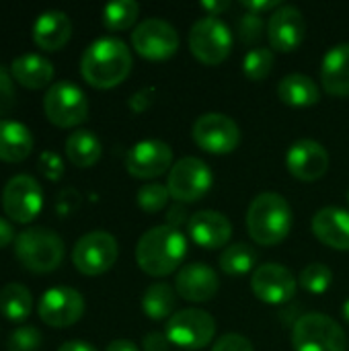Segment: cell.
Here are the masks:
<instances>
[{
    "label": "cell",
    "mask_w": 349,
    "mask_h": 351,
    "mask_svg": "<svg viewBox=\"0 0 349 351\" xmlns=\"http://www.w3.org/2000/svg\"><path fill=\"white\" fill-rule=\"evenodd\" d=\"M167 224L179 230L185 224V210L181 206H173L167 214Z\"/></svg>",
    "instance_id": "45"
},
{
    "label": "cell",
    "mask_w": 349,
    "mask_h": 351,
    "mask_svg": "<svg viewBox=\"0 0 349 351\" xmlns=\"http://www.w3.org/2000/svg\"><path fill=\"white\" fill-rule=\"evenodd\" d=\"M101 152H103L101 140L91 130H76L66 140L68 160L80 169L97 165V160L101 158Z\"/></svg>",
    "instance_id": "27"
},
{
    "label": "cell",
    "mask_w": 349,
    "mask_h": 351,
    "mask_svg": "<svg viewBox=\"0 0 349 351\" xmlns=\"http://www.w3.org/2000/svg\"><path fill=\"white\" fill-rule=\"evenodd\" d=\"M2 208L6 216L19 224L33 222L43 208V189L31 175H14L2 191Z\"/></svg>",
    "instance_id": "11"
},
{
    "label": "cell",
    "mask_w": 349,
    "mask_h": 351,
    "mask_svg": "<svg viewBox=\"0 0 349 351\" xmlns=\"http://www.w3.org/2000/svg\"><path fill=\"white\" fill-rule=\"evenodd\" d=\"M239 33L245 43H255L263 37V19L257 12H247L239 21Z\"/></svg>",
    "instance_id": "36"
},
{
    "label": "cell",
    "mask_w": 349,
    "mask_h": 351,
    "mask_svg": "<svg viewBox=\"0 0 349 351\" xmlns=\"http://www.w3.org/2000/svg\"><path fill=\"white\" fill-rule=\"evenodd\" d=\"M31 308H33V298L27 286L12 282L0 290V313L4 319L21 323L31 315Z\"/></svg>",
    "instance_id": "29"
},
{
    "label": "cell",
    "mask_w": 349,
    "mask_h": 351,
    "mask_svg": "<svg viewBox=\"0 0 349 351\" xmlns=\"http://www.w3.org/2000/svg\"><path fill=\"white\" fill-rule=\"evenodd\" d=\"M39 319L53 329H64L80 321L84 315V298L68 286L49 288L37 302Z\"/></svg>",
    "instance_id": "14"
},
{
    "label": "cell",
    "mask_w": 349,
    "mask_h": 351,
    "mask_svg": "<svg viewBox=\"0 0 349 351\" xmlns=\"http://www.w3.org/2000/svg\"><path fill=\"white\" fill-rule=\"evenodd\" d=\"M187 255V241L181 230L163 224L146 230L136 247V261L140 269L152 278L173 274Z\"/></svg>",
    "instance_id": "2"
},
{
    "label": "cell",
    "mask_w": 349,
    "mask_h": 351,
    "mask_svg": "<svg viewBox=\"0 0 349 351\" xmlns=\"http://www.w3.org/2000/svg\"><path fill=\"white\" fill-rule=\"evenodd\" d=\"M136 199H138V206L144 212L156 214V212L167 208V204L171 199V193H169V187L163 185V183H146V185L140 187Z\"/></svg>",
    "instance_id": "34"
},
{
    "label": "cell",
    "mask_w": 349,
    "mask_h": 351,
    "mask_svg": "<svg viewBox=\"0 0 349 351\" xmlns=\"http://www.w3.org/2000/svg\"><path fill=\"white\" fill-rule=\"evenodd\" d=\"M274 64H276V58H274V51L272 49H267V47H255V49H251L245 56V60H243V72L251 80H263V78L269 76Z\"/></svg>",
    "instance_id": "32"
},
{
    "label": "cell",
    "mask_w": 349,
    "mask_h": 351,
    "mask_svg": "<svg viewBox=\"0 0 349 351\" xmlns=\"http://www.w3.org/2000/svg\"><path fill=\"white\" fill-rule=\"evenodd\" d=\"M251 290L265 304H284L296 294V278L280 263H263L251 276Z\"/></svg>",
    "instance_id": "15"
},
{
    "label": "cell",
    "mask_w": 349,
    "mask_h": 351,
    "mask_svg": "<svg viewBox=\"0 0 349 351\" xmlns=\"http://www.w3.org/2000/svg\"><path fill=\"white\" fill-rule=\"evenodd\" d=\"M232 47V33L228 25L218 16H202L189 31V49L206 66L224 62Z\"/></svg>",
    "instance_id": "6"
},
{
    "label": "cell",
    "mask_w": 349,
    "mask_h": 351,
    "mask_svg": "<svg viewBox=\"0 0 349 351\" xmlns=\"http://www.w3.org/2000/svg\"><path fill=\"white\" fill-rule=\"evenodd\" d=\"M152 97H154V88H142L136 95H132V99H130L132 111H136V113L146 111L150 107V103H152Z\"/></svg>",
    "instance_id": "41"
},
{
    "label": "cell",
    "mask_w": 349,
    "mask_h": 351,
    "mask_svg": "<svg viewBox=\"0 0 349 351\" xmlns=\"http://www.w3.org/2000/svg\"><path fill=\"white\" fill-rule=\"evenodd\" d=\"M12 78L27 88H43L53 80V66L39 53H23L10 66Z\"/></svg>",
    "instance_id": "24"
},
{
    "label": "cell",
    "mask_w": 349,
    "mask_h": 351,
    "mask_svg": "<svg viewBox=\"0 0 349 351\" xmlns=\"http://www.w3.org/2000/svg\"><path fill=\"white\" fill-rule=\"evenodd\" d=\"M315 237L337 251H349V212L341 208H323L313 218Z\"/></svg>",
    "instance_id": "22"
},
{
    "label": "cell",
    "mask_w": 349,
    "mask_h": 351,
    "mask_svg": "<svg viewBox=\"0 0 349 351\" xmlns=\"http://www.w3.org/2000/svg\"><path fill=\"white\" fill-rule=\"evenodd\" d=\"M187 230H189L193 243L204 249L226 247L232 237L230 220L222 212H216V210L195 212L187 222Z\"/></svg>",
    "instance_id": "20"
},
{
    "label": "cell",
    "mask_w": 349,
    "mask_h": 351,
    "mask_svg": "<svg viewBox=\"0 0 349 351\" xmlns=\"http://www.w3.org/2000/svg\"><path fill=\"white\" fill-rule=\"evenodd\" d=\"M140 14V4L134 0H115L103 8V25L109 31H123L136 23Z\"/></svg>",
    "instance_id": "31"
},
{
    "label": "cell",
    "mask_w": 349,
    "mask_h": 351,
    "mask_svg": "<svg viewBox=\"0 0 349 351\" xmlns=\"http://www.w3.org/2000/svg\"><path fill=\"white\" fill-rule=\"evenodd\" d=\"M41 348V333L33 325H23L12 331L8 337L6 351H39Z\"/></svg>",
    "instance_id": "35"
},
{
    "label": "cell",
    "mask_w": 349,
    "mask_h": 351,
    "mask_svg": "<svg viewBox=\"0 0 349 351\" xmlns=\"http://www.w3.org/2000/svg\"><path fill=\"white\" fill-rule=\"evenodd\" d=\"M58 351H97V348H93L86 341H66L64 346H60Z\"/></svg>",
    "instance_id": "48"
},
{
    "label": "cell",
    "mask_w": 349,
    "mask_h": 351,
    "mask_svg": "<svg viewBox=\"0 0 349 351\" xmlns=\"http://www.w3.org/2000/svg\"><path fill=\"white\" fill-rule=\"evenodd\" d=\"M70 193H72V189H66V191H62V195L58 197V212H60L62 216L70 214V212L78 206V193H76L72 199H68Z\"/></svg>",
    "instance_id": "43"
},
{
    "label": "cell",
    "mask_w": 349,
    "mask_h": 351,
    "mask_svg": "<svg viewBox=\"0 0 349 351\" xmlns=\"http://www.w3.org/2000/svg\"><path fill=\"white\" fill-rule=\"evenodd\" d=\"M298 282L311 294H325L333 284V271L325 263H311L302 269Z\"/></svg>",
    "instance_id": "33"
},
{
    "label": "cell",
    "mask_w": 349,
    "mask_h": 351,
    "mask_svg": "<svg viewBox=\"0 0 349 351\" xmlns=\"http://www.w3.org/2000/svg\"><path fill=\"white\" fill-rule=\"evenodd\" d=\"M292 346L294 351H348V337L335 319L309 313L296 321Z\"/></svg>",
    "instance_id": "5"
},
{
    "label": "cell",
    "mask_w": 349,
    "mask_h": 351,
    "mask_svg": "<svg viewBox=\"0 0 349 351\" xmlns=\"http://www.w3.org/2000/svg\"><path fill=\"white\" fill-rule=\"evenodd\" d=\"M33 150V136L27 125L0 119V160L4 162H21Z\"/></svg>",
    "instance_id": "25"
},
{
    "label": "cell",
    "mask_w": 349,
    "mask_h": 351,
    "mask_svg": "<svg viewBox=\"0 0 349 351\" xmlns=\"http://www.w3.org/2000/svg\"><path fill=\"white\" fill-rule=\"evenodd\" d=\"M247 230L261 247L282 243L292 230V208L280 193L265 191L253 197L247 210Z\"/></svg>",
    "instance_id": "3"
},
{
    "label": "cell",
    "mask_w": 349,
    "mask_h": 351,
    "mask_svg": "<svg viewBox=\"0 0 349 351\" xmlns=\"http://www.w3.org/2000/svg\"><path fill=\"white\" fill-rule=\"evenodd\" d=\"M175 304H177V290L169 286L167 282H156L148 286L142 298L144 315L152 321H163L167 317L171 319L175 315L173 313Z\"/></svg>",
    "instance_id": "28"
},
{
    "label": "cell",
    "mask_w": 349,
    "mask_h": 351,
    "mask_svg": "<svg viewBox=\"0 0 349 351\" xmlns=\"http://www.w3.org/2000/svg\"><path fill=\"white\" fill-rule=\"evenodd\" d=\"M278 95L282 103L290 107H311V105H317L321 99V90L317 82L311 76L298 74V72L282 78V82L278 84Z\"/></svg>",
    "instance_id": "26"
},
{
    "label": "cell",
    "mask_w": 349,
    "mask_h": 351,
    "mask_svg": "<svg viewBox=\"0 0 349 351\" xmlns=\"http://www.w3.org/2000/svg\"><path fill=\"white\" fill-rule=\"evenodd\" d=\"M169 348H171V341L167 333L152 331L144 337V351H169Z\"/></svg>",
    "instance_id": "40"
},
{
    "label": "cell",
    "mask_w": 349,
    "mask_h": 351,
    "mask_svg": "<svg viewBox=\"0 0 349 351\" xmlns=\"http://www.w3.org/2000/svg\"><path fill=\"white\" fill-rule=\"evenodd\" d=\"M321 82L325 90L333 97L349 95V43L331 47L321 66Z\"/></svg>",
    "instance_id": "23"
},
{
    "label": "cell",
    "mask_w": 349,
    "mask_h": 351,
    "mask_svg": "<svg viewBox=\"0 0 349 351\" xmlns=\"http://www.w3.org/2000/svg\"><path fill=\"white\" fill-rule=\"evenodd\" d=\"M348 202H349V191H348Z\"/></svg>",
    "instance_id": "50"
},
{
    "label": "cell",
    "mask_w": 349,
    "mask_h": 351,
    "mask_svg": "<svg viewBox=\"0 0 349 351\" xmlns=\"http://www.w3.org/2000/svg\"><path fill=\"white\" fill-rule=\"evenodd\" d=\"M243 6L249 10V12H257L261 14L263 10H272V8H280V2L278 0H243Z\"/></svg>",
    "instance_id": "42"
},
{
    "label": "cell",
    "mask_w": 349,
    "mask_h": 351,
    "mask_svg": "<svg viewBox=\"0 0 349 351\" xmlns=\"http://www.w3.org/2000/svg\"><path fill=\"white\" fill-rule=\"evenodd\" d=\"M119 255V247L113 234L105 230H93L80 237L72 249V263L84 276H101L109 271Z\"/></svg>",
    "instance_id": "8"
},
{
    "label": "cell",
    "mask_w": 349,
    "mask_h": 351,
    "mask_svg": "<svg viewBox=\"0 0 349 351\" xmlns=\"http://www.w3.org/2000/svg\"><path fill=\"white\" fill-rule=\"evenodd\" d=\"M306 35V23L296 6H280L267 21L269 45L278 51H294Z\"/></svg>",
    "instance_id": "18"
},
{
    "label": "cell",
    "mask_w": 349,
    "mask_h": 351,
    "mask_svg": "<svg viewBox=\"0 0 349 351\" xmlns=\"http://www.w3.org/2000/svg\"><path fill=\"white\" fill-rule=\"evenodd\" d=\"M257 263V251L247 243L228 245L220 255V269L228 276H245Z\"/></svg>",
    "instance_id": "30"
},
{
    "label": "cell",
    "mask_w": 349,
    "mask_h": 351,
    "mask_svg": "<svg viewBox=\"0 0 349 351\" xmlns=\"http://www.w3.org/2000/svg\"><path fill=\"white\" fill-rule=\"evenodd\" d=\"M14 241H16V239H14V228H12V224L0 216V249H6V247H8L10 243H14Z\"/></svg>",
    "instance_id": "44"
},
{
    "label": "cell",
    "mask_w": 349,
    "mask_h": 351,
    "mask_svg": "<svg viewBox=\"0 0 349 351\" xmlns=\"http://www.w3.org/2000/svg\"><path fill=\"white\" fill-rule=\"evenodd\" d=\"M19 263L33 274H49L64 259V243L49 228H27L14 241Z\"/></svg>",
    "instance_id": "4"
},
{
    "label": "cell",
    "mask_w": 349,
    "mask_h": 351,
    "mask_svg": "<svg viewBox=\"0 0 349 351\" xmlns=\"http://www.w3.org/2000/svg\"><path fill=\"white\" fill-rule=\"evenodd\" d=\"M132 70V51L117 37L93 41L80 60L82 78L95 88H113L121 84Z\"/></svg>",
    "instance_id": "1"
},
{
    "label": "cell",
    "mask_w": 349,
    "mask_h": 351,
    "mask_svg": "<svg viewBox=\"0 0 349 351\" xmlns=\"http://www.w3.org/2000/svg\"><path fill=\"white\" fill-rule=\"evenodd\" d=\"M288 171L304 183L319 181L329 169V152L315 140H298L286 154Z\"/></svg>",
    "instance_id": "17"
},
{
    "label": "cell",
    "mask_w": 349,
    "mask_h": 351,
    "mask_svg": "<svg viewBox=\"0 0 349 351\" xmlns=\"http://www.w3.org/2000/svg\"><path fill=\"white\" fill-rule=\"evenodd\" d=\"M195 144L210 154H228L237 150L241 142V130L237 121L224 113H204L193 123Z\"/></svg>",
    "instance_id": "12"
},
{
    "label": "cell",
    "mask_w": 349,
    "mask_h": 351,
    "mask_svg": "<svg viewBox=\"0 0 349 351\" xmlns=\"http://www.w3.org/2000/svg\"><path fill=\"white\" fill-rule=\"evenodd\" d=\"M173 150L160 140H142L130 148L125 169L136 179H154L173 167Z\"/></svg>",
    "instance_id": "16"
},
{
    "label": "cell",
    "mask_w": 349,
    "mask_h": 351,
    "mask_svg": "<svg viewBox=\"0 0 349 351\" xmlns=\"http://www.w3.org/2000/svg\"><path fill=\"white\" fill-rule=\"evenodd\" d=\"M43 111L53 125L76 128L88 117V101L80 86L70 80H60L47 88Z\"/></svg>",
    "instance_id": "7"
},
{
    "label": "cell",
    "mask_w": 349,
    "mask_h": 351,
    "mask_svg": "<svg viewBox=\"0 0 349 351\" xmlns=\"http://www.w3.org/2000/svg\"><path fill=\"white\" fill-rule=\"evenodd\" d=\"M37 167H39V173H41L45 179H49V181H60L62 175H64V162H62V158H60L56 152H51V150H45V152L39 154Z\"/></svg>",
    "instance_id": "37"
},
{
    "label": "cell",
    "mask_w": 349,
    "mask_h": 351,
    "mask_svg": "<svg viewBox=\"0 0 349 351\" xmlns=\"http://www.w3.org/2000/svg\"><path fill=\"white\" fill-rule=\"evenodd\" d=\"M134 49L146 60H167L179 49V33L165 19H146L132 33Z\"/></svg>",
    "instance_id": "13"
},
{
    "label": "cell",
    "mask_w": 349,
    "mask_h": 351,
    "mask_svg": "<svg viewBox=\"0 0 349 351\" xmlns=\"http://www.w3.org/2000/svg\"><path fill=\"white\" fill-rule=\"evenodd\" d=\"M344 319H346V321L349 323V300H346V302H344Z\"/></svg>",
    "instance_id": "49"
},
{
    "label": "cell",
    "mask_w": 349,
    "mask_h": 351,
    "mask_svg": "<svg viewBox=\"0 0 349 351\" xmlns=\"http://www.w3.org/2000/svg\"><path fill=\"white\" fill-rule=\"evenodd\" d=\"M72 35V21L62 10L41 12L33 25V41L39 49L58 51L62 49Z\"/></svg>",
    "instance_id": "21"
},
{
    "label": "cell",
    "mask_w": 349,
    "mask_h": 351,
    "mask_svg": "<svg viewBox=\"0 0 349 351\" xmlns=\"http://www.w3.org/2000/svg\"><path fill=\"white\" fill-rule=\"evenodd\" d=\"M220 288L216 271L206 263H187L177 274L175 290L187 302H208Z\"/></svg>",
    "instance_id": "19"
},
{
    "label": "cell",
    "mask_w": 349,
    "mask_h": 351,
    "mask_svg": "<svg viewBox=\"0 0 349 351\" xmlns=\"http://www.w3.org/2000/svg\"><path fill=\"white\" fill-rule=\"evenodd\" d=\"M202 6L206 8V10H210V14L212 16H218L220 12H224L228 6H230V2L228 0H206V2H202Z\"/></svg>",
    "instance_id": "46"
},
{
    "label": "cell",
    "mask_w": 349,
    "mask_h": 351,
    "mask_svg": "<svg viewBox=\"0 0 349 351\" xmlns=\"http://www.w3.org/2000/svg\"><path fill=\"white\" fill-rule=\"evenodd\" d=\"M105 351H138V346L134 341H128V339H115L107 346Z\"/></svg>",
    "instance_id": "47"
},
{
    "label": "cell",
    "mask_w": 349,
    "mask_h": 351,
    "mask_svg": "<svg viewBox=\"0 0 349 351\" xmlns=\"http://www.w3.org/2000/svg\"><path fill=\"white\" fill-rule=\"evenodd\" d=\"M212 179V171L202 158L183 156L171 167L167 187L173 199L193 204L210 191Z\"/></svg>",
    "instance_id": "9"
},
{
    "label": "cell",
    "mask_w": 349,
    "mask_h": 351,
    "mask_svg": "<svg viewBox=\"0 0 349 351\" xmlns=\"http://www.w3.org/2000/svg\"><path fill=\"white\" fill-rule=\"evenodd\" d=\"M14 103V86L10 74L0 66V115L8 113Z\"/></svg>",
    "instance_id": "39"
},
{
    "label": "cell",
    "mask_w": 349,
    "mask_h": 351,
    "mask_svg": "<svg viewBox=\"0 0 349 351\" xmlns=\"http://www.w3.org/2000/svg\"><path fill=\"white\" fill-rule=\"evenodd\" d=\"M216 335V321L210 313L200 308H185L167 321V337L173 346L183 350H202L212 343Z\"/></svg>",
    "instance_id": "10"
},
{
    "label": "cell",
    "mask_w": 349,
    "mask_h": 351,
    "mask_svg": "<svg viewBox=\"0 0 349 351\" xmlns=\"http://www.w3.org/2000/svg\"><path fill=\"white\" fill-rule=\"evenodd\" d=\"M212 351H253V346L247 337L237 335V333H228L216 341Z\"/></svg>",
    "instance_id": "38"
}]
</instances>
